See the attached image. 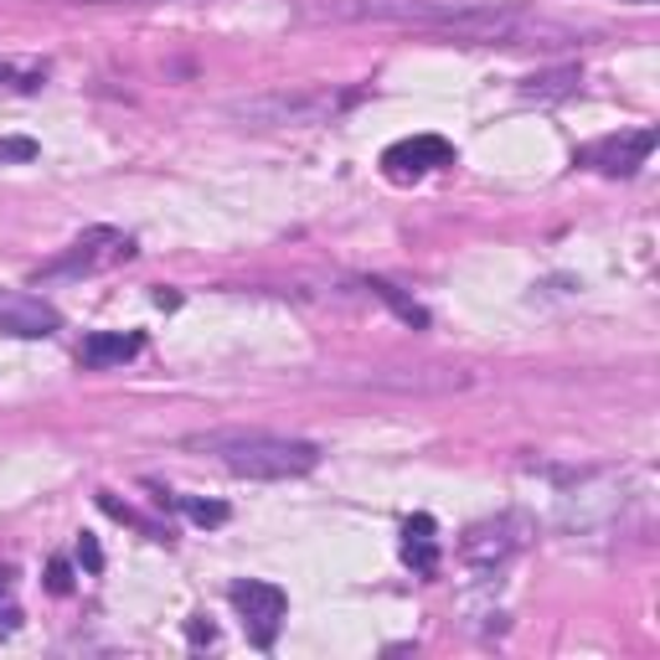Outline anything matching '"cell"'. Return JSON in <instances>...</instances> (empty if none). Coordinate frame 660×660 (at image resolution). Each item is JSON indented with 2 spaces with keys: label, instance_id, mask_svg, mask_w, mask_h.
Listing matches in <instances>:
<instances>
[{
  "label": "cell",
  "instance_id": "e0dca14e",
  "mask_svg": "<svg viewBox=\"0 0 660 660\" xmlns=\"http://www.w3.org/2000/svg\"><path fill=\"white\" fill-rule=\"evenodd\" d=\"M16 625H21V604L11 599V584L0 578V635H11Z\"/></svg>",
  "mask_w": 660,
  "mask_h": 660
},
{
  "label": "cell",
  "instance_id": "5bb4252c",
  "mask_svg": "<svg viewBox=\"0 0 660 660\" xmlns=\"http://www.w3.org/2000/svg\"><path fill=\"white\" fill-rule=\"evenodd\" d=\"M161 501L181 506L196 526H223V522H227V506H223V501H196V495H171V491H161Z\"/></svg>",
  "mask_w": 660,
  "mask_h": 660
},
{
  "label": "cell",
  "instance_id": "2e32d148",
  "mask_svg": "<svg viewBox=\"0 0 660 660\" xmlns=\"http://www.w3.org/2000/svg\"><path fill=\"white\" fill-rule=\"evenodd\" d=\"M27 161H37V140L0 135V165H27Z\"/></svg>",
  "mask_w": 660,
  "mask_h": 660
},
{
  "label": "cell",
  "instance_id": "8fae6325",
  "mask_svg": "<svg viewBox=\"0 0 660 660\" xmlns=\"http://www.w3.org/2000/svg\"><path fill=\"white\" fill-rule=\"evenodd\" d=\"M403 563L413 573H423V578H434L439 573V526H434V516H413V522L403 526Z\"/></svg>",
  "mask_w": 660,
  "mask_h": 660
},
{
  "label": "cell",
  "instance_id": "ac0fdd59",
  "mask_svg": "<svg viewBox=\"0 0 660 660\" xmlns=\"http://www.w3.org/2000/svg\"><path fill=\"white\" fill-rule=\"evenodd\" d=\"M47 588H52V594H73V568H68L62 557L47 563Z\"/></svg>",
  "mask_w": 660,
  "mask_h": 660
},
{
  "label": "cell",
  "instance_id": "d6986e66",
  "mask_svg": "<svg viewBox=\"0 0 660 660\" xmlns=\"http://www.w3.org/2000/svg\"><path fill=\"white\" fill-rule=\"evenodd\" d=\"M78 563H83L89 573H104V547H99V542H93L89 532L78 537Z\"/></svg>",
  "mask_w": 660,
  "mask_h": 660
},
{
  "label": "cell",
  "instance_id": "30bf717a",
  "mask_svg": "<svg viewBox=\"0 0 660 660\" xmlns=\"http://www.w3.org/2000/svg\"><path fill=\"white\" fill-rule=\"evenodd\" d=\"M140 330H93L89 341H83V351H78V361L83 367H93V372H104V367H124V361L140 357Z\"/></svg>",
  "mask_w": 660,
  "mask_h": 660
},
{
  "label": "cell",
  "instance_id": "9a60e30c",
  "mask_svg": "<svg viewBox=\"0 0 660 660\" xmlns=\"http://www.w3.org/2000/svg\"><path fill=\"white\" fill-rule=\"evenodd\" d=\"M99 506L109 511V516H114V522H124V526H140V532H145V537H155V542H165L171 537V532H161V526L155 522H145V516H140V511H130V506H120V501H114V495H99Z\"/></svg>",
  "mask_w": 660,
  "mask_h": 660
},
{
  "label": "cell",
  "instance_id": "7a4b0ae2",
  "mask_svg": "<svg viewBox=\"0 0 660 660\" xmlns=\"http://www.w3.org/2000/svg\"><path fill=\"white\" fill-rule=\"evenodd\" d=\"M351 104H361V89H346V93L341 89H269V93L233 99L223 114L238 124H320V120H336Z\"/></svg>",
  "mask_w": 660,
  "mask_h": 660
},
{
  "label": "cell",
  "instance_id": "8992f818",
  "mask_svg": "<svg viewBox=\"0 0 660 660\" xmlns=\"http://www.w3.org/2000/svg\"><path fill=\"white\" fill-rule=\"evenodd\" d=\"M650 151H656V130H625V135L584 145V151H578V165L599 171V176H635V171L650 161Z\"/></svg>",
  "mask_w": 660,
  "mask_h": 660
},
{
  "label": "cell",
  "instance_id": "9c48e42d",
  "mask_svg": "<svg viewBox=\"0 0 660 660\" xmlns=\"http://www.w3.org/2000/svg\"><path fill=\"white\" fill-rule=\"evenodd\" d=\"M367 382L388 392H460L470 388V372H460V367H382Z\"/></svg>",
  "mask_w": 660,
  "mask_h": 660
},
{
  "label": "cell",
  "instance_id": "52a82bcc",
  "mask_svg": "<svg viewBox=\"0 0 660 660\" xmlns=\"http://www.w3.org/2000/svg\"><path fill=\"white\" fill-rule=\"evenodd\" d=\"M444 165H454V145L439 135H413V140H398V145H388L382 151V171H388V181H423L429 171H444Z\"/></svg>",
  "mask_w": 660,
  "mask_h": 660
},
{
  "label": "cell",
  "instance_id": "277c9868",
  "mask_svg": "<svg viewBox=\"0 0 660 660\" xmlns=\"http://www.w3.org/2000/svg\"><path fill=\"white\" fill-rule=\"evenodd\" d=\"M526 537H532V522L526 516H495V522H475L460 537V557H465L470 568H501V563H511V557L526 547Z\"/></svg>",
  "mask_w": 660,
  "mask_h": 660
},
{
  "label": "cell",
  "instance_id": "3957f363",
  "mask_svg": "<svg viewBox=\"0 0 660 660\" xmlns=\"http://www.w3.org/2000/svg\"><path fill=\"white\" fill-rule=\"evenodd\" d=\"M124 258H135V238L120 233V227H89V233H78L68 248H62L52 264L31 274L37 285H58V279H89V274H104Z\"/></svg>",
  "mask_w": 660,
  "mask_h": 660
},
{
  "label": "cell",
  "instance_id": "6da1fadb",
  "mask_svg": "<svg viewBox=\"0 0 660 660\" xmlns=\"http://www.w3.org/2000/svg\"><path fill=\"white\" fill-rule=\"evenodd\" d=\"M181 450L202 454L212 465L233 470L243 481H300L320 465V450L310 439L264 434V429H217V434L181 439Z\"/></svg>",
  "mask_w": 660,
  "mask_h": 660
},
{
  "label": "cell",
  "instance_id": "603a6c76",
  "mask_svg": "<svg viewBox=\"0 0 660 660\" xmlns=\"http://www.w3.org/2000/svg\"><path fill=\"white\" fill-rule=\"evenodd\" d=\"M625 6H656V0H625Z\"/></svg>",
  "mask_w": 660,
  "mask_h": 660
},
{
  "label": "cell",
  "instance_id": "7c38bea8",
  "mask_svg": "<svg viewBox=\"0 0 660 660\" xmlns=\"http://www.w3.org/2000/svg\"><path fill=\"white\" fill-rule=\"evenodd\" d=\"M584 78H578V68H553V73H532L522 78V99H537V104H553V99H568L573 89H578Z\"/></svg>",
  "mask_w": 660,
  "mask_h": 660
},
{
  "label": "cell",
  "instance_id": "ffe728a7",
  "mask_svg": "<svg viewBox=\"0 0 660 660\" xmlns=\"http://www.w3.org/2000/svg\"><path fill=\"white\" fill-rule=\"evenodd\" d=\"M42 73H16L11 62H0V89H37Z\"/></svg>",
  "mask_w": 660,
  "mask_h": 660
},
{
  "label": "cell",
  "instance_id": "44dd1931",
  "mask_svg": "<svg viewBox=\"0 0 660 660\" xmlns=\"http://www.w3.org/2000/svg\"><path fill=\"white\" fill-rule=\"evenodd\" d=\"M68 6H176V0H68Z\"/></svg>",
  "mask_w": 660,
  "mask_h": 660
},
{
  "label": "cell",
  "instance_id": "7402d4cb",
  "mask_svg": "<svg viewBox=\"0 0 660 660\" xmlns=\"http://www.w3.org/2000/svg\"><path fill=\"white\" fill-rule=\"evenodd\" d=\"M192 640H196V646H212V640H217V630H212V625H202V619H192Z\"/></svg>",
  "mask_w": 660,
  "mask_h": 660
},
{
  "label": "cell",
  "instance_id": "5b68a950",
  "mask_svg": "<svg viewBox=\"0 0 660 660\" xmlns=\"http://www.w3.org/2000/svg\"><path fill=\"white\" fill-rule=\"evenodd\" d=\"M227 599H233V609L243 615V630L254 635V646L269 650L274 635H279V625H285V588L279 584H264V578H243V584L227 588Z\"/></svg>",
  "mask_w": 660,
  "mask_h": 660
},
{
  "label": "cell",
  "instance_id": "4fadbf2b",
  "mask_svg": "<svg viewBox=\"0 0 660 660\" xmlns=\"http://www.w3.org/2000/svg\"><path fill=\"white\" fill-rule=\"evenodd\" d=\"M367 289H372L377 300L388 305V310H392V316H398V320H403V326H413V330H429V310H423L419 300H408V295H403V289H398V285H388V279H367Z\"/></svg>",
  "mask_w": 660,
  "mask_h": 660
},
{
  "label": "cell",
  "instance_id": "ba28073f",
  "mask_svg": "<svg viewBox=\"0 0 660 660\" xmlns=\"http://www.w3.org/2000/svg\"><path fill=\"white\" fill-rule=\"evenodd\" d=\"M62 330V316L37 295H21V289H0V336H16V341H47Z\"/></svg>",
  "mask_w": 660,
  "mask_h": 660
}]
</instances>
